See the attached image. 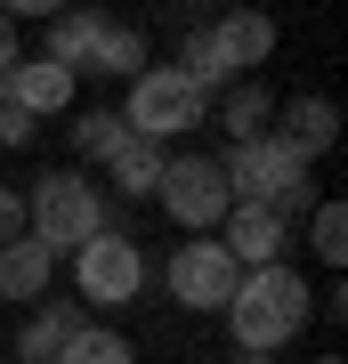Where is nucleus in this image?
Instances as JSON below:
<instances>
[{
    "label": "nucleus",
    "instance_id": "nucleus-17",
    "mask_svg": "<svg viewBox=\"0 0 348 364\" xmlns=\"http://www.w3.org/2000/svg\"><path fill=\"white\" fill-rule=\"evenodd\" d=\"M162 162H170L162 146H138V138H130L105 170H114V186H122V195H154V186H162Z\"/></svg>",
    "mask_w": 348,
    "mask_h": 364
},
{
    "label": "nucleus",
    "instance_id": "nucleus-5",
    "mask_svg": "<svg viewBox=\"0 0 348 364\" xmlns=\"http://www.w3.org/2000/svg\"><path fill=\"white\" fill-rule=\"evenodd\" d=\"M122 114V130L138 138V146H162L170 154V138H186V130H203V114H211V97L194 90V81L179 65H146L138 81H130V97L114 105Z\"/></svg>",
    "mask_w": 348,
    "mask_h": 364
},
{
    "label": "nucleus",
    "instance_id": "nucleus-18",
    "mask_svg": "<svg viewBox=\"0 0 348 364\" xmlns=\"http://www.w3.org/2000/svg\"><path fill=\"white\" fill-rule=\"evenodd\" d=\"M57 364H138V348H130L122 332H105V324H81L73 340H65Z\"/></svg>",
    "mask_w": 348,
    "mask_h": 364
},
{
    "label": "nucleus",
    "instance_id": "nucleus-22",
    "mask_svg": "<svg viewBox=\"0 0 348 364\" xmlns=\"http://www.w3.org/2000/svg\"><path fill=\"white\" fill-rule=\"evenodd\" d=\"M16 57H25V49H16V9H0V73H9Z\"/></svg>",
    "mask_w": 348,
    "mask_h": 364
},
{
    "label": "nucleus",
    "instance_id": "nucleus-15",
    "mask_svg": "<svg viewBox=\"0 0 348 364\" xmlns=\"http://www.w3.org/2000/svg\"><path fill=\"white\" fill-rule=\"evenodd\" d=\"M268 114H275V97L259 90V81H235V90H227V105H219V130L243 146V138H259V130H268Z\"/></svg>",
    "mask_w": 348,
    "mask_h": 364
},
{
    "label": "nucleus",
    "instance_id": "nucleus-2",
    "mask_svg": "<svg viewBox=\"0 0 348 364\" xmlns=\"http://www.w3.org/2000/svg\"><path fill=\"white\" fill-rule=\"evenodd\" d=\"M49 65H65V73H105V81H138L154 57H146V41L130 33V25H114V16H97V9H65V16H49Z\"/></svg>",
    "mask_w": 348,
    "mask_h": 364
},
{
    "label": "nucleus",
    "instance_id": "nucleus-11",
    "mask_svg": "<svg viewBox=\"0 0 348 364\" xmlns=\"http://www.w3.org/2000/svg\"><path fill=\"white\" fill-rule=\"evenodd\" d=\"M219 243H227L235 267H275V259H284V243H292V227L275 219V210H259V203H235L227 227H219Z\"/></svg>",
    "mask_w": 348,
    "mask_h": 364
},
{
    "label": "nucleus",
    "instance_id": "nucleus-10",
    "mask_svg": "<svg viewBox=\"0 0 348 364\" xmlns=\"http://www.w3.org/2000/svg\"><path fill=\"white\" fill-rule=\"evenodd\" d=\"M0 105H16V114H65L73 105V73L49 65V57H16L9 73H0Z\"/></svg>",
    "mask_w": 348,
    "mask_h": 364
},
{
    "label": "nucleus",
    "instance_id": "nucleus-16",
    "mask_svg": "<svg viewBox=\"0 0 348 364\" xmlns=\"http://www.w3.org/2000/svg\"><path fill=\"white\" fill-rule=\"evenodd\" d=\"M122 146H130V130H122L114 105H97V114H81V122H73V154H81V162H114Z\"/></svg>",
    "mask_w": 348,
    "mask_h": 364
},
{
    "label": "nucleus",
    "instance_id": "nucleus-19",
    "mask_svg": "<svg viewBox=\"0 0 348 364\" xmlns=\"http://www.w3.org/2000/svg\"><path fill=\"white\" fill-rule=\"evenodd\" d=\"M308 251H316L324 267H348V210L340 203H316L308 210Z\"/></svg>",
    "mask_w": 348,
    "mask_h": 364
},
{
    "label": "nucleus",
    "instance_id": "nucleus-7",
    "mask_svg": "<svg viewBox=\"0 0 348 364\" xmlns=\"http://www.w3.org/2000/svg\"><path fill=\"white\" fill-rule=\"evenodd\" d=\"M154 203H162V210H170V219H179L186 235H219V227H227V210H235L219 154H170V162H162Z\"/></svg>",
    "mask_w": 348,
    "mask_h": 364
},
{
    "label": "nucleus",
    "instance_id": "nucleus-8",
    "mask_svg": "<svg viewBox=\"0 0 348 364\" xmlns=\"http://www.w3.org/2000/svg\"><path fill=\"white\" fill-rule=\"evenodd\" d=\"M73 284H81L90 308H122V299L146 291V251L130 243L122 227H105V235H90V243L73 251Z\"/></svg>",
    "mask_w": 348,
    "mask_h": 364
},
{
    "label": "nucleus",
    "instance_id": "nucleus-23",
    "mask_svg": "<svg viewBox=\"0 0 348 364\" xmlns=\"http://www.w3.org/2000/svg\"><path fill=\"white\" fill-rule=\"evenodd\" d=\"M227 364H275V356H243V348H235V356H227Z\"/></svg>",
    "mask_w": 348,
    "mask_h": 364
},
{
    "label": "nucleus",
    "instance_id": "nucleus-3",
    "mask_svg": "<svg viewBox=\"0 0 348 364\" xmlns=\"http://www.w3.org/2000/svg\"><path fill=\"white\" fill-rule=\"evenodd\" d=\"M227 170V195L235 203H259V210H275V219H300V210H316V186H308V162L292 154L275 130H259V138H243L235 154L219 162Z\"/></svg>",
    "mask_w": 348,
    "mask_h": 364
},
{
    "label": "nucleus",
    "instance_id": "nucleus-4",
    "mask_svg": "<svg viewBox=\"0 0 348 364\" xmlns=\"http://www.w3.org/2000/svg\"><path fill=\"white\" fill-rule=\"evenodd\" d=\"M114 227V210H105V195L81 170H41V186H25V235L49 251H81L90 235Z\"/></svg>",
    "mask_w": 348,
    "mask_h": 364
},
{
    "label": "nucleus",
    "instance_id": "nucleus-1",
    "mask_svg": "<svg viewBox=\"0 0 348 364\" xmlns=\"http://www.w3.org/2000/svg\"><path fill=\"white\" fill-rule=\"evenodd\" d=\"M227 332H235V348L243 356H275L284 340L308 332V316H316V291H308V275H300L292 259H275V267H243V284H235L227 299Z\"/></svg>",
    "mask_w": 348,
    "mask_h": 364
},
{
    "label": "nucleus",
    "instance_id": "nucleus-9",
    "mask_svg": "<svg viewBox=\"0 0 348 364\" xmlns=\"http://www.w3.org/2000/svg\"><path fill=\"white\" fill-rule=\"evenodd\" d=\"M235 284H243V267L227 259V243H219V235H186V243L170 251V299H179V308L219 316L227 299H235Z\"/></svg>",
    "mask_w": 348,
    "mask_h": 364
},
{
    "label": "nucleus",
    "instance_id": "nucleus-13",
    "mask_svg": "<svg viewBox=\"0 0 348 364\" xmlns=\"http://www.w3.org/2000/svg\"><path fill=\"white\" fill-rule=\"evenodd\" d=\"M81 324H90V316H81L73 299H41L33 324H16V356H25V364H57V356H65V340H73Z\"/></svg>",
    "mask_w": 348,
    "mask_h": 364
},
{
    "label": "nucleus",
    "instance_id": "nucleus-20",
    "mask_svg": "<svg viewBox=\"0 0 348 364\" xmlns=\"http://www.w3.org/2000/svg\"><path fill=\"white\" fill-rule=\"evenodd\" d=\"M25 235V186H0V243Z\"/></svg>",
    "mask_w": 348,
    "mask_h": 364
},
{
    "label": "nucleus",
    "instance_id": "nucleus-12",
    "mask_svg": "<svg viewBox=\"0 0 348 364\" xmlns=\"http://www.w3.org/2000/svg\"><path fill=\"white\" fill-rule=\"evenodd\" d=\"M49 275H57V251L33 243V235H16V243H0V299H49Z\"/></svg>",
    "mask_w": 348,
    "mask_h": 364
},
{
    "label": "nucleus",
    "instance_id": "nucleus-24",
    "mask_svg": "<svg viewBox=\"0 0 348 364\" xmlns=\"http://www.w3.org/2000/svg\"><path fill=\"white\" fill-rule=\"evenodd\" d=\"M316 364H340V356H316Z\"/></svg>",
    "mask_w": 348,
    "mask_h": 364
},
{
    "label": "nucleus",
    "instance_id": "nucleus-14",
    "mask_svg": "<svg viewBox=\"0 0 348 364\" xmlns=\"http://www.w3.org/2000/svg\"><path fill=\"white\" fill-rule=\"evenodd\" d=\"M275 138H284L300 162L332 154V138H340V105H332V97H292V105H284V130H275Z\"/></svg>",
    "mask_w": 348,
    "mask_h": 364
},
{
    "label": "nucleus",
    "instance_id": "nucleus-21",
    "mask_svg": "<svg viewBox=\"0 0 348 364\" xmlns=\"http://www.w3.org/2000/svg\"><path fill=\"white\" fill-rule=\"evenodd\" d=\"M33 130H41L33 114H16V105H0V146H33Z\"/></svg>",
    "mask_w": 348,
    "mask_h": 364
},
{
    "label": "nucleus",
    "instance_id": "nucleus-6",
    "mask_svg": "<svg viewBox=\"0 0 348 364\" xmlns=\"http://www.w3.org/2000/svg\"><path fill=\"white\" fill-rule=\"evenodd\" d=\"M268 49H275V25L268 16H219V25H203V33H186V49H179V73L194 81V90H219V81H251L259 65H268Z\"/></svg>",
    "mask_w": 348,
    "mask_h": 364
}]
</instances>
